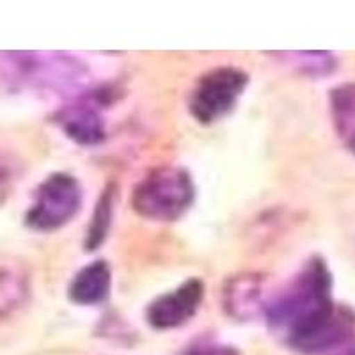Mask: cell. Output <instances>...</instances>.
<instances>
[{
	"label": "cell",
	"instance_id": "cell-1",
	"mask_svg": "<svg viewBox=\"0 0 355 355\" xmlns=\"http://www.w3.org/2000/svg\"><path fill=\"white\" fill-rule=\"evenodd\" d=\"M274 332L302 354H323L352 338L355 318L332 299V275L325 261L313 258L295 275L290 286L266 306Z\"/></svg>",
	"mask_w": 355,
	"mask_h": 355
},
{
	"label": "cell",
	"instance_id": "cell-11",
	"mask_svg": "<svg viewBox=\"0 0 355 355\" xmlns=\"http://www.w3.org/2000/svg\"><path fill=\"white\" fill-rule=\"evenodd\" d=\"M293 66L304 73H311V75H327L334 69L336 61L331 53L325 52H302V53H288L284 55Z\"/></svg>",
	"mask_w": 355,
	"mask_h": 355
},
{
	"label": "cell",
	"instance_id": "cell-15",
	"mask_svg": "<svg viewBox=\"0 0 355 355\" xmlns=\"http://www.w3.org/2000/svg\"><path fill=\"white\" fill-rule=\"evenodd\" d=\"M343 355H355V345H354V347H352V348H348V350L345 352Z\"/></svg>",
	"mask_w": 355,
	"mask_h": 355
},
{
	"label": "cell",
	"instance_id": "cell-13",
	"mask_svg": "<svg viewBox=\"0 0 355 355\" xmlns=\"http://www.w3.org/2000/svg\"><path fill=\"white\" fill-rule=\"evenodd\" d=\"M183 355H236V352L231 347H222L214 343H201L196 347H190Z\"/></svg>",
	"mask_w": 355,
	"mask_h": 355
},
{
	"label": "cell",
	"instance_id": "cell-2",
	"mask_svg": "<svg viewBox=\"0 0 355 355\" xmlns=\"http://www.w3.org/2000/svg\"><path fill=\"white\" fill-rule=\"evenodd\" d=\"M194 185L190 174L180 167L153 171L135 187L133 210L151 220H174L192 205Z\"/></svg>",
	"mask_w": 355,
	"mask_h": 355
},
{
	"label": "cell",
	"instance_id": "cell-4",
	"mask_svg": "<svg viewBox=\"0 0 355 355\" xmlns=\"http://www.w3.org/2000/svg\"><path fill=\"white\" fill-rule=\"evenodd\" d=\"M247 85V73L222 66L199 78L190 96V112L201 123L218 121L236 105Z\"/></svg>",
	"mask_w": 355,
	"mask_h": 355
},
{
	"label": "cell",
	"instance_id": "cell-7",
	"mask_svg": "<svg viewBox=\"0 0 355 355\" xmlns=\"http://www.w3.org/2000/svg\"><path fill=\"white\" fill-rule=\"evenodd\" d=\"M61 125L78 144L93 146L105 139V125L100 107L89 98H80L77 103L66 107L61 112Z\"/></svg>",
	"mask_w": 355,
	"mask_h": 355
},
{
	"label": "cell",
	"instance_id": "cell-8",
	"mask_svg": "<svg viewBox=\"0 0 355 355\" xmlns=\"http://www.w3.org/2000/svg\"><path fill=\"white\" fill-rule=\"evenodd\" d=\"M110 268L105 261L89 263L73 277L69 284V299L80 306H94L109 297Z\"/></svg>",
	"mask_w": 355,
	"mask_h": 355
},
{
	"label": "cell",
	"instance_id": "cell-12",
	"mask_svg": "<svg viewBox=\"0 0 355 355\" xmlns=\"http://www.w3.org/2000/svg\"><path fill=\"white\" fill-rule=\"evenodd\" d=\"M25 295V283L20 275L0 270V311L17 306Z\"/></svg>",
	"mask_w": 355,
	"mask_h": 355
},
{
	"label": "cell",
	"instance_id": "cell-9",
	"mask_svg": "<svg viewBox=\"0 0 355 355\" xmlns=\"http://www.w3.org/2000/svg\"><path fill=\"white\" fill-rule=\"evenodd\" d=\"M332 114L338 128L343 132L355 119V84L339 85L332 91Z\"/></svg>",
	"mask_w": 355,
	"mask_h": 355
},
{
	"label": "cell",
	"instance_id": "cell-5",
	"mask_svg": "<svg viewBox=\"0 0 355 355\" xmlns=\"http://www.w3.org/2000/svg\"><path fill=\"white\" fill-rule=\"evenodd\" d=\"M202 295H205V286L199 279L185 281L182 286L160 295L155 302H151L146 313L148 322L160 331L180 327L196 315Z\"/></svg>",
	"mask_w": 355,
	"mask_h": 355
},
{
	"label": "cell",
	"instance_id": "cell-10",
	"mask_svg": "<svg viewBox=\"0 0 355 355\" xmlns=\"http://www.w3.org/2000/svg\"><path fill=\"white\" fill-rule=\"evenodd\" d=\"M110 211H112V192L105 190V194L101 196L100 202L96 205L91 227L87 230V242H85L87 249H96L103 242L110 224Z\"/></svg>",
	"mask_w": 355,
	"mask_h": 355
},
{
	"label": "cell",
	"instance_id": "cell-6",
	"mask_svg": "<svg viewBox=\"0 0 355 355\" xmlns=\"http://www.w3.org/2000/svg\"><path fill=\"white\" fill-rule=\"evenodd\" d=\"M222 302L227 315L236 320H252L266 311L265 297V277L259 274H242L234 275L227 281Z\"/></svg>",
	"mask_w": 355,
	"mask_h": 355
},
{
	"label": "cell",
	"instance_id": "cell-14",
	"mask_svg": "<svg viewBox=\"0 0 355 355\" xmlns=\"http://www.w3.org/2000/svg\"><path fill=\"white\" fill-rule=\"evenodd\" d=\"M350 150L354 151V155H355V132L352 133V137H350Z\"/></svg>",
	"mask_w": 355,
	"mask_h": 355
},
{
	"label": "cell",
	"instance_id": "cell-3",
	"mask_svg": "<svg viewBox=\"0 0 355 355\" xmlns=\"http://www.w3.org/2000/svg\"><path fill=\"white\" fill-rule=\"evenodd\" d=\"M80 202L82 190L77 180L66 173H55L40 185L25 222L36 231H53L75 217Z\"/></svg>",
	"mask_w": 355,
	"mask_h": 355
}]
</instances>
